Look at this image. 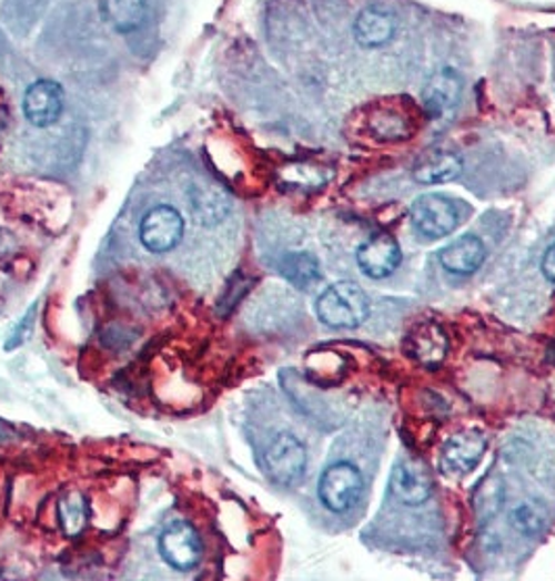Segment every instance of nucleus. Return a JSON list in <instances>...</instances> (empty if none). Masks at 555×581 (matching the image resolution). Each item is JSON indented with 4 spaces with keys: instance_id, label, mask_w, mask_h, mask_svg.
Returning <instances> with one entry per match:
<instances>
[{
    "instance_id": "nucleus-18",
    "label": "nucleus",
    "mask_w": 555,
    "mask_h": 581,
    "mask_svg": "<svg viewBox=\"0 0 555 581\" xmlns=\"http://www.w3.org/2000/svg\"><path fill=\"white\" fill-rule=\"evenodd\" d=\"M280 274L284 275L299 290H310L322 279L317 258L310 253H289L280 261Z\"/></svg>"
},
{
    "instance_id": "nucleus-3",
    "label": "nucleus",
    "mask_w": 555,
    "mask_h": 581,
    "mask_svg": "<svg viewBox=\"0 0 555 581\" xmlns=\"http://www.w3.org/2000/svg\"><path fill=\"white\" fill-rule=\"evenodd\" d=\"M412 225L424 238H445L460 225V211L443 194H424L412 205Z\"/></svg>"
},
{
    "instance_id": "nucleus-11",
    "label": "nucleus",
    "mask_w": 555,
    "mask_h": 581,
    "mask_svg": "<svg viewBox=\"0 0 555 581\" xmlns=\"http://www.w3.org/2000/svg\"><path fill=\"white\" fill-rule=\"evenodd\" d=\"M460 96H462L460 75L453 69H441L438 73H434L424 88L422 103H424V109L431 118L441 120V118L450 115L453 109L457 106Z\"/></svg>"
},
{
    "instance_id": "nucleus-15",
    "label": "nucleus",
    "mask_w": 555,
    "mask_h": 581,
    "mask_svg": "<svg viewBox=\"0 0 555 581\" xmlns=\"http://www.w3.org/2000/svg\"><path fill=\"white\" fill-rule=\"evenodd\" d=\"M397 28L395 16L384 7H367L355 21V38L362 47L374 49L386 44Z\"/></svg>"
},
{
    "instance_id": "nucleus-17",
    "label": "nucleus",
    "mask_w": 555,
    "mask_h": 581,
    "mask_svg": "<svg viewBox=\"0 0 555 581\" xmlns=\"http://www.w3.org/2000/svg\"><path fill=\"white\" fill-rule=\"evenodd\" d=\"M462 172H464V163L457 154L433 153L414 170V180L420 184H445L460 177Z\"/></svg>"
},
{
    "instance_id": "nucleus-19",
    "label": "nucleus",
    "mask_w": 555,
    "mask_h": 581,
    "mask_svg": "<svg viewBox=\"0 0 555 581\" xmlns=\"http://www.w3.org/2000/svg\"><path fill=\"white\" fill-rule=\"evenodd\" d=\"M59 519H61V528L70 538L80 536L88 523V502L84 495L70 492L63 496L59 502Z\"/></svg>"
},
{
    "instance_id": "nucleus-21",
    "label": "nucleus",
    "mask_w": 555,
    "mask_h": 581,
    "mask_svg": "<svg viewBox=\"0 0 555 581\" xmlns=\"http://www.w3.org/2000/svg\"><path fill=\"white\" fill-rule=\"evenodd\" d=\"M541 269H543L545 277L555 284V244H552V246L547 248V253H545V257H543V263H541Z\"/></svg>"
},
{
    "instance_id": "nucleus-9",
    "label": "nucleus",
    "mask_w": 555,
    "mask_h": 581,
    "mask_svg": "<svg viewBox=\"0 0 555 581\" xmlns=\"http://www.w3.org/2000/svg\"><path fill=\"white\" fill-rule=\"evenodd\" d=\"M23 113L36 128H49L63 113V90L52 80H38L26 90Z\"/></svg>"
},
{
    "instance_id": "nucleus-7",
    "label": "nucleus",
    "mask_w": 555,
    "mask_h": 581,
    "mask_svg": "<svg viewBox=\"0 0 555 581\" xmlns=\"http://www.w3.org/2000/svg\"><path fill=\"white\" fill-rule=\"evenodd\" d=\"M389 490L403 504L420 507L433 496V478L422 462L403 459L393 467Z\"/></svg>"
},
{
    "instance_id": "nucleus-13",
    "label": "nucleus",
    "mask_w": 555,
    "mask_h": 581,
    "mask_svg": "<svg viewBox=\"0 0 555 581\" xmlns=\"http://www.w3.org/2000/svg\"><path fill=\"white\" fill-rule=\"evenodd\" d=\"M485 258V244H483V239L476 238V236H462L452 244H447L438 253V261H441L443 269L455 275L474 274L476 269H481Z\"/></svg>"
},
{
    "instance_id": "nucleus-2",
    "label": "nucleus",
    "mask_w": 555,
    "mask_h": 581,
    "mask_svg": "<svg viewBox=\"0 0 555 581\" xmlns=\"http://www.w3.org/2000/svg\"><path fill=\"white\" fill-rule=\"evenodd\" d=\"M364 495V476L351 462H334L322 473L317 496L332 513H345Z\"/></svg>"
},
{
    "instance_id": "nucleus-14",
    "label": "nucleus",
    "mask_w": 555,
    "mask_h": 581,
    "mask_svg": "<svg viewBox=\"0 0 555 581\" xmlns=\"http://www.w3.org/2000/svg\"><path fill=\"white\" fill-rule=\"evenodd\" d=\"M232 208L226 190L215 184H196L191 188V211L196 222L203 225H218L224 222Z\"/></svg>"
},
{
    "instance_id": "nucleus-8",
    "label": "nucleus",
    "mask_w": 555,
    "mask_h": 581,
    "mask_svg": "<svg viewBox=\"0 0 555 581\" xmlns=\"http://www.w3.org/2000/svg\"><path fill=\"white\" fill-rule=\"evenodd\" d=\"M486 450L485 436L478 431L455 434L443 446L441 467L450 476H466L478 462L483 461Z\"/></svg>"
},
{
    "instance_id": "nucleus-5",
    "label": "nucleus",
    "mask_w": 555,
    "mask_h": 581,
    "mask_svg": "<svg viewBox=\"0 0 555 581\" xmlns=\"http://www.w3.org/2000/svg\"><path fill=\"white\" fill-rule=\"evenodd\" d=\"M184 234V220L174 206L151 208L140 223V239L151 253H170Z\"/></svg>"
},
{
    "instance_id": "nucleus-1",
    "label": "nucleus",
    "mask_w": 555,
    "mask_h": 581,
    "mask_svg": "<svg viewBox=\"0 0 555 581\" xmlns=\"http://www.w3.org/2000/svg\"><path fill=\"white\" fill-rule=\"evenodd\" d=\"M320 322L334 329H355L370 315V303L365 292L353 282L332 284L317 298Z\"/></svg>"
},
{
    "instance_id": "nucleus-10",
    "label": "nucleus",
    "mask_w": 555,
    "mask_h": 581,
    "mask_svg": "<svg viewBox=\"0 0 555 581\" xmlns=\"http://www.w3.org/2000/svg\"><path fill=\"white\" fill-rule=\"evenodd\" d=\"M401 246L389 234H379L357 248V265L372 279H384L401 265Z\"/></svg>"
},
{
    "instance_id": "nucleus-12",
    "label": "nucleus",
    "mask_w": 555,
    "mask_h": 581,
    "mask_svg": "<svg viewBox=\"0 0 555 581\" xmlns=\"http://www.w3.org/2000/svg\"><path fill=\"white\" fill-rule=\"evenodd\" d=\"M405 353L424 367H436L445 359L447 338L436 324H417L405 338Z\"/></svg>"
},
{
    "instance_id": "nucleus-4",
    "label": "nucleus",
    "mask_w": 555,
    "mask_h": 581,
    "mask_svg": "<svg viewBox=\"0 0 555 581\" xmlns=\"http://www.w3.org/2000/svg\"><path fill=\"white\" fill-rule=\"evenodd\" d=\"M307 452L293 434H278L265 450V471L280 486H291L305 473Z\"/></svg>"
},
{
    "instance_id": "nucleus-22",
    "label": "nucleus",
    "mask_w": 555,
    "mask_h": 581,
    "mask_svg": "<svg viewBox=\"0 0 555 581\" xmlns=\"http://www.w3.org/2000/svg\"><path fill=\"white\" fill-rule=\"evenodd\" d=\"M13 246H16V239L11 238V234H9V232L0 230V255H7V253H11V251H13Z\"/></svg>"
},
{
    "instance_id": "nucleus-6",
    "label": "nucleus",
    "mask_w": 555,
    "mask_h": 581,
    "mask_svg": "<svg viewBox=\"0 0 555 581\" xmlns=\"http://www.w3.org/2000/svg\"><path fill=\"white\" fill-rule=\"evenodd\" d=\"M159 550L163 559L178 571H191L201 561L203 544L191 523L175 521L161 533Z\"/></svg>"
},
{
    "instance_id": "nucleus-20",
    "label": "nucleus",
    "mask_w": 555,
    "mask_h": 581,
    "mask_svg": "<svg viewBox=\"0 0 555 581\" xmlns=\"http://www.w3.org/2000/svg\"><path fill=\"white\" fill-rule=\"evenodd\" d=\"M512 526L522 533H537L543 526V514L538 513L537 507L531 502H524L514 509L512 513Z\"/></svg>"
},
{
    "instance_id": "nucleus-16",
    "label": "nucleus",
    "mask_w": 555,
    "mask_h": 581,
    "mask_svg": "<svg viewBox=\"0 0 555 581\" xmlns=\"http://www.w3.org/2000/svg\"><path fill=\"white\" fill-rule=\"evenodd\" d=\"M101 13L104 21L115 32H134L147 19L144 0H101Z\"/></svg>"
}]
</instances>
